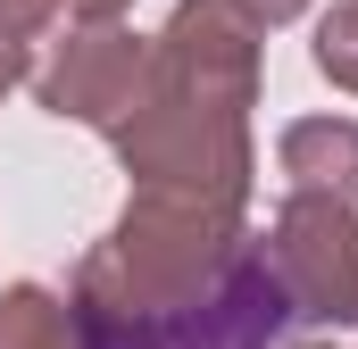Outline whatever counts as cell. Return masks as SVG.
<instances>
[{
    "label": "cell",
    "instance_id": "6da1fadb",
    "mask_svg": "<svg viewBox=\"0 0 358 349\" xmlns=\"http://www.w3.org/2000/svg\"><path fill=\"white\" fill-rule=\"evenodd\" d=\"M250 233H242V208H225V200H192V191H142L134 183V200H125V216H117V233L100 242L108 266H117V283L134 291V299H150V308H183V299H200L225 258L242 250Z\"/></svg>",
    "mask_w": 358,
    "mask_h": 349
},
{
    "label": "cell",
    "instance_id": "7a4b0ae2",
    "mask_svg": "<svg viewBox=\"0 0 358 349\" xmlns=\"http://www.w3.org/2000/svg\"><path fill=\"white\" fill-rule=\"evenodd\" d=\"M117 142V167L134 174L142 191H192V200H225V208H250V125L225 117V108H192L167 91H142L125 108V125H108Z\"/></svg>",
    "mask_w": 358,
    "mask_h": 349
},
{
    "label": "cell",
    "instance_id": "3957f363",
    "mask_svg": "<svg viewBox=\"0 0 358 349\" xmlns=\"http://www.w3.org/2000/svg\"><path fill=\"white\" fill-rule=\"evenodd\" d=\"M142 91H167V100H192V108L250 117V100H259V25H250L234 0H176L167 34L150 42Z\"/></svg>",
    "mask_w": 358,
    "mask_h": 349
},
{
    "label": "cell",
    "instance_id": "277c9868",
    "mask_svg": "<svg viewBox=\"0 0 358 349\" xmlns=\"http://www.w3.org/2000/svg\"><path fill=\"white\" fill-rule=\"evenodd\" d=\"M267 266L292 299V316L317 325H358V200L292 191L267 225Z\"/></svg>",
    "mask_w": 358,
    "mask_h": 349
},
{
    "label": "cell",
    "instance_id": "5b68a950",
    "mask_svg": "<svg viewBox=\"0 0 358 349\" xmlns=\"http://www.w3.org/2000/svg\"><path fill=\"white\" fill-rule=\"evenodd\" d=\"M142 75H150V42L125 34L117 17H84L42 67H34V100L67 125H125V108L142 100Z\"/></svg>",
    "mask_w": 358,
    "mask_h": 349
},
{
    "label": "cell",
    "instance_id": "8992f818",
    "mask_svg": "<svg viewBox=\"0 0 358 349\" xmlns=\"http://www.w3.org/2000/svg\"><path fill=\"white\" fill-rule=\"evenodd\" d=\"M275 158H283V174H292V191L358 200V125L350 117H300V125H283Z\"/></svg>",
    "mask_w": 358,
    "mask_h": 349
},
{
    "label": "cell",
    "instance_id": "52a82bcc",
    "mask_svg": "<svg viewBox=\"0 0 358 349\" xmlns=\"http://www.w3.org/2000/svg\"><path fill=\"white\" fill-rule=\"evenodd\" d=\"M0 349H84L76 308H67V299H50L42 283L0 291Z\"/></svg>",
    "mask_w": 358,
    "mask_h": 349
},
{
    "label": "cell",
    "instance_id": "ba28073f",
    "mask_svg": "<svg viewBox=\"0 0 358 349\" xmlns=\"http://www.w3.org/2000/svg\"><path fill=\"white\" fill-rule=\"evenodd\" d=\"M308 59H317V75H325L334 91H358V0H334V8L317 17Z\"/></svg>",
    "mask_w": 358,
    "mask_h": 349
},
{
    "label": "cell",
    "instance_id": "9c48e42d",
    "mask_svg": "<svg viewBox=\"0 0 358 349\" xmlns=\"http://www.w3.org/2000/svg\"><path fill=\"white\" fill-rule=\"evenodd\" d=\"M50 17H59V0H0V34L8 42H34Z\"/></svg>",
    "mask_w": 358,
    "mask_h": 349
},
{
    "label": "cell",
    "instance_id": "30bf717a",
    "mask_svg": "<svg viewBox=\"0 0 358 349\" xmlns=\"http://www.w3.org/2000/svg\"><path fill=\"white\" fill-rule=\"evenodd\" d=\"M234 8H242L250 25H292V17H300L308 0H234Z\"/></svg>",
    "mask_w": 358,
    "mask_h": 349
},
{
    "label": "cell",
    "instance_id": "8fae6325",
    "mask_svg": "<svg viewBox=\"0 0 358 349\" xmlns=\"http://www.w3.org/2000/svg\"><path fill=\"white\" fill-rule=\"evenodd\" d=\"M25 75H34V59H25V42H8V34H0V91H17Z\"/></svg>",
    "mask_w": 358,
    "mask_h": 349
},
{
    "label": "cell",
    "instance_id": "7c38bea8",
    "mask_svg": "<svg viewBox=\"0 0 358 349\" xmlns=\"http://www.w3.org/2000/svg\"><path fill=\"white\" fill-rule=\"evenodd\" d=\"M59 8H67V17H125L134 0H59Z\"/></svg>",
    "mask_w": 358,
    "mask_h": 349
},
{
    "label": "cell",
    "instance_id": "4fadbf2b",
    "mask_svg": "<svg viewBox=\"0 0 358 349\" xmlns=\"http://www.w3.org/2000/svg\"><path fill=\"white\" fill-rule=\"evenodd\" d=\"M308 349H334V341H308Z\"/></svg>",
    "mask_w": 358,
    "mask_h": 349
}]
</instances>
